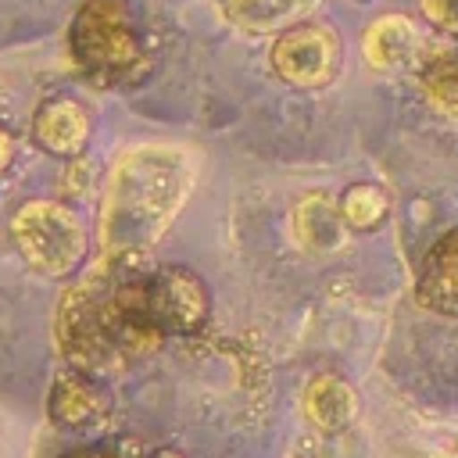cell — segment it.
Returning <instances> with one entry per match:
<instances>
[{"label":"cell","mask_w":458,"mask_h":458,"mask_svg":"<svg viewBox=\"0 0 458 458\" xmlns=\"http://www.w3.org/2000/svg\"><path fill=\"white\" fill-rule=\"evenodd\" d=\"M419 50H422V36L415 21L404 14H383L361 36V54L379 72H397V68L415 64Z\"/></svg>","instance_id":"obj_10"},{"label":"cell","mask_w":458,"mask_h":458,"mask_svg":"<svg viewBox=\"0 0 458 458\" xmlns=\"http://www.w3.org/2000/svg\"><path fill=\"white\" fill-rule=\"evenodd\" d=\"M7 229L21 261L47 279H68L86 265L89 233L61 200H25L11 215Z\"/></svg>","instance_id":"obj_4"},{"label":"cell","mask_w":458,"mask_h":458,"mask_svg":"<svg viewBox=\"0 0 458 458\" xmlns=\"http://www.w3.org/2000/svg\"><path fill=\"white\" fill-rule=\"evenodd\" d=\"M419 7L433 29L458 32V0H419Z\"/></svg>","instance_id":"obj_16"},{"label":"cell","mask_w":458,"mask_h":458,"mask_svg":"<svg viewBox=\"0 0 458 458\" xmlns=\"http://www.w3.org/2000/svg\"><path fill=\"white\" fill-rule=\"evenodd\" d=\"M154 311L168 336H193L211 315V297L204 279L186 265H157L154 276Z\"/></svg>","instance_id":"obj_6"},{"label":"cell","mask_w":458,"mask_h":458,"mask_svg":"<svg viewBox=\"0 0 458 458\" xmlns=\"http://www.w3.org/2000/svg\"><path fill=\"white\" fill-rule=\"evenodd\" d=\"M11 161H14V136H11V129L0 122V179H4V172L11 168Z\"/></svg>","instance_id":"obj_17"},{"label":"cell","mask_w":458,"mask_h":458,"mask_svg":"<svg viewBox=\"0 0 458 458\" xmlns=\"http://www.w3.org/2000/svg\"><path fill=\"white\" fill-rule=\"evenodd\" d=\"M100 379H89L75 369L61 372L50 386V419L72 433H86V429H100L111 419V404L104 397V390L97 386Z\"/></svg>","instance_id":"obj_7"},{"label":"cell","mask_w":458,"mask_h":458,"mask_svg":"<svg viewBox=\"0 0 458 458\" xmlns=\"http://www.w3.org/2000/svg\"><path fill=\"white\" fill-rule=\"evenodd\" d=\"M154 458H182V454H179V451H157Z\"/></svg>","instance_id":"obj_19"},{"label":"cell","mask_w":458,"mask_h":458,"mask_svg":"<svg viewBox=\"0 0 458 458\" xmlns=\"http://www.w3.org/2000/svg\"><path fill=\"white\" fill-rule=\"evenodd\" d=\"M157 261L150 250H104L57 301L54 336L68 369L111 379L168 340L154 311Z\"/></svg>","instance_id":"obj_1"},{"label":"cell","mask_w":458,"mask_h":458,"mask_svg":"<svg viewBox=\"0 0 458 458\" xmlns=\"http://www.w3.org/2000/svg\"><path fill=\"white\" fill-rule=\"evenodd\" d=\"M304 415L318 433H344L358 419V394L336 372H318L304 386Z\"/></svg>","instance_id":"obj_11"},{"label":"cell","mask_w":458,"mask_h":458,"mask_svg":"<svg viewBox=\"0 0 458 458\" xmlns=\"http://www.w3.org/2000/svg\"><path fill=\"white\" fill-rule=\"evenodd\" d=\"M64 458H125L118 451H104V447H79V451H68Z\"/></svg>","instance_id":"obj_18"},{"label":"cell","mask_w":458,"mask_h":458,"mask_svg":"<svg viewBox=\"0 0 458 458\" xmlns=\"http://www.w3.org/2000/svg\"><path fill=\"white\" fill-rule=\"evenodd\" d=\"M340 211H344V218H347L351 229H376V225L386 218L390 200H386V193H383L379 186H372V182H354V186L344 190Z\"/></svg>","instance_id":"obj_15"},{"label":"cell","mask_w":458,"mask_h":458,"mask_svg":"<svg viewBox=\"0 0 458 458\" xmlns=\"http://www.w3.org/2000/svg\"><path fill=\"white\" fill-rule=\"evenodd\" d=\"M193 182V161L172 143L129 147L107 175L100 208L104 250H150L179 215Z\"/></svg>","instance_id":"obj_2"},{"label":"cell","mask_w":458,"mask_h":458,"mask_svg":"<svg viewBox=\"0 0 458 458\" xmlns=\"http://www.w3.org/2000/svg\"><path fill=\"white\" fill-rule=\"evenodd\" d=\"M347 218L340 211V200L326 193H308L293 208V236L308 254H329L347 236Z\"/></svg>","instance_id":"obj_12"},{"label":"cell","mask_w":458,"mask_h":458,"mask_svg":"<svg viewBox=\"0 0 458 458\" xmlns=\"http://www.w3.org/2000/svg\"><path fill=\"white\" fill-rule=\"evenodd\" d=\"M415 301L437 315H458V229L444 233L422 258Z\"/></svg>","instance_id":"obj_9"},{"label":"cell","mask_w":458,"mask_h":458,"mask_svg":"<svg viewBox=\"0 0 458 458\" xmlns=\"http://www.w3.org/2000/svg\"><path fill=\"white\" fill-rule=\"evenodd\" d=\"M419 86L437 114H444L447 122H458V50L426 57L419 68Z\"/></svg>","instance_id":"obj_14"},{"label":"cell","mask_w":458,"mask_h":458,"mask_svg":"<svg viewBox=\"0 0 458 458\" xmlns=\"http://www.w3.org/2000/svg\"><path fill=\"white\" fill-rule=\"evenodd\" d=\"M315 0H225V14L243 32H283L297 25Z\"/></svg>","instance_id":"obj_13"},{"label":"cell","mask_w":458,"mask_h":458,"mask_svg":"<svg viewBox=\"0 0 458 458\" xmlns=\"http://www.w3.org/2000/svg\"><path fill=\"white\" fill-rule=\"evenodd\" d=\"M32 136L47 154L79 157L89 140V111L75 97H50L36 107Z\"/></svg>","instance_id":"obj_8"},{"label":"cell","mask_w":458,"mask_h":458,"mask_svg":"<svg viewBox=\"0 0 458 458\" xmlns=\"http://www.w3.org/2000/svg\"><path fill=\"white\" fill-rule=\"evenodd\" d=\"M68 57L97 89H125L143 79L147 50L125 0H86L68 29Z\"/></svg>","instance_id":"obj_3"},{"label":"cell","mask_w":458,"mask_h":458,"mask_svg":"<svg viewBox=\"0 0 458 458\" xmlns=\"http://www.w3.org/2000/svg\"><path fill=\"white\" fill-rule=\"evenodd\" d=\"M344 61V43L329 25L297 21L283 29L272 43V68L286 86L322 89L336 79Z\"/></svg>","instance_id":"obj_5"}]
</instances>
